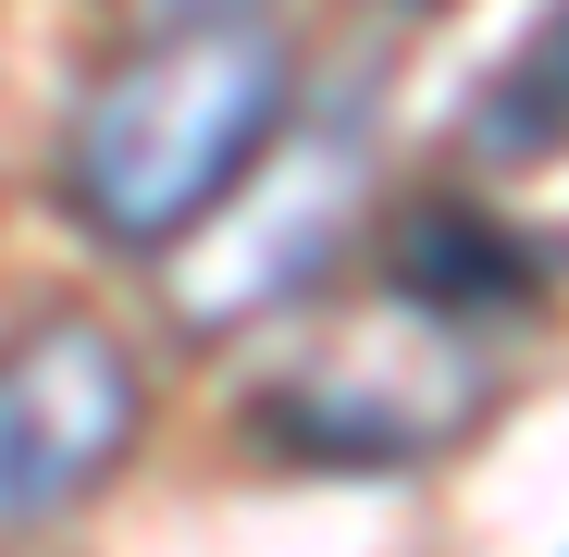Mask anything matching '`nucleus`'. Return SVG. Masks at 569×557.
<instances>
[{
    "label": "nucleus",
    "mask_w": 569,
    "mask_h": 557,
    "mask_svg": "<svg viewBox=\"0 0 569 557\" xmlns=\"http://www.w3.org/2000/svg\"><path fill=\"white\" fill-rule=\"evenodd\" d=\"M284 125H298V50L272 13L248 0L161 13L124 62H100V87L62 125V223L87 248L173 260L236 211V186L284 149Z\"/></svg>",
    "instance_id": "obj_1"
},
{
    "label": "nucleus",
    "mask_w": 569,
    "mask_h": 557,
    "mask_svg": "<svg viewBox=\"0 0 569 557\" xmlns=\"http://www.w3.org/2000/svg\"><path fill=\"white\" fill-rule=\"evenodd\" d=\"M496 409V322H470L421 286H371L322 310L248 385V434L298 471H421Z\"/></svg>",
    "instance_id": "obj_2"
},
{
    "label": "nucleus",
    "mask_w": 569,
    "mask_h": 557,
    "mask_svg": "<svg viewBox=\"0 0 569 557\" xmlns=\"http://www.w3.org/2000/svg\"><path fill=\"white\" fill-rule=\"evenodd\" d=\"M137 421L149 371L100 310H38L26 335H0V545L74 520L124 471Z\"/></svg>",
    "instance_id": "obj_3"
},
{
    "label": "nucleus",
    "mask_w": 569,
    "mask_h": 557,
    "mask_svg": "<svg viewBox=\"0 0 569 557\" xmlns=\"http://www.w3.org/2000/svg\"><path fill=\"white\" fill-rule=\"evenodd\" d=\"M458 149H470V161H496V173L569 149V0H545V13L520 26V50L483 74V100H470Z\"/></svg>",
    "instance_id": "obj_4"
},
{
    "label": "nucleus",
    "mask_w": 569,
    "mask_h": 557,
    "mask_svg": "<svg viewBox=\"0 0 569 557\" xmlns=\"http://www.w3.org/2000/svg\"><path fill=\"white\" fill-rule=\"evenodd\" d=\"M137 13H223V0H137Z\"/></svg>",
    "instance_id": "obj_5"
},
{
    "label": "nucleus",
    "mask_w": 569,
    "mask_h": 557,
    "mask_svg": "<svg viewBox=\"0 0 569 557\" xmlns=\"http://www.w3.org/2000/svg\"><path fill=\"white\" fill-rule=\"evenodd\" d=\"M409 13H433V0H409Z\"/></svg>",
    "instance_id": "obj_6"
}]
</instances>
